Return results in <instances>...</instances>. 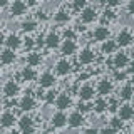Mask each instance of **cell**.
Instances as JSON below:
<instances>
[{
	"label": "cell",
	"instance_id": "23",
	"mask_svg": "<svg viewBox=\"0 0 134 134\" xmlns=\"http://www.w3.org/2000/svg\"><path fill=\"white\" fill-rule=\"evenodd\" d=\"M37 77H39V74H37L35 67L25 65V67H22V70H20V79H22L24 82H34V81H37Z\"/></svg>",
	"mask_w": 134,
	"mask_h": 134
},
{
	"label": "cell",
	"instance_id": "41",
	"mask_svg": "<svg viewBox=\"0 0 134 134\" xmlns=\"http://www.w3.org/2000/svg\"><path fill=\"white\" fill-rule=\"evenodd\" d=\"M122 3V0H106V7H111V8H116Z\"/></svg>",
	"mask_w": 134,
	"mask_h": 134
},
{
	"label": "cell",
	"instance_id": "18",
	"mask_svg": "<svg viewBox=\"0 0 134 134\" xmlns=\"http://www.w3.org/2000/svg\"><path fill=\"white\" fill-rule=\"evenodd\" d=\"M77 96H79L81 100H87V102H91V100L96 97L94 86H91V84H82V86L77 89Z\"/></svg>",
	"mask_w": 134,
	"mask_h": 134
},
{
	"label": "cell",
	"instance_id": "30",
	"mask_svg": "<svg viewBox=\"0 0 134 134\" xmlns=\"http://www.w3.org/2000/svg\"><path fill=\"white\" fill-rule=\"evenodd\" d=\"M59 94V91L55 89V87H50V89H45L44 96H42V100H44L45 104H54V100H55Z\"/></svg>",
	"mask_w": 134,
	"mask_h": 134
},
{
	"label": "cell",
	"instance_id": "48",
	"mask_svg": "<svg viewBox=\"0 0 134 134\" xmlns=\"http://www.w3.org/2000/svg\"><path fill=\"white\" fill-rule=\"evenodd\" d=\"M2 45H5V35L0 34V47H2Z\"/></svg>",
	"mask_w": 134,
	"mask_h": 134
},
{
	"label": "cell",
	"instance_id": "50",
	"mask_svg": "<svg viewBox=\"0 0 134 134\" xmlns=\"http://www.w3.org/2000/svg\"><path fill=\"white\" fill-rule=\"evenodd\" d=\"M131 102H132V106H134V94H132V99H131Z\"/></svg>",
	"mask_w": 134,
	"mask_h": 134
},
{
	"label": "cell",
	"instance_id": "46",
	"mask_svg": "<svg viewBox=\"0 0 134 134\" xmlns=\"http://www.w3.org/2000/svg\"><path fill=\"white\" fill-rule=\"evenodd\" d=\"M10 2H12V0H0V8L8 7V5H10Z\"/></svg>",
	"mask_w": 134,
	"mask_h": 134
},
{
	"label": "cell",
	"instance_id": "40",
	"mask_svg": "<svg viewBox=\"0 0 134 134\" xmlns=\"http://www.w3.org/2000/svg\"><path fill=\"white\" fill-rule=\"evenodd\" d=\"M99 134H117V131L111 126H104V127L99 129Z\"/></svg>",
	"mask_w": 134,
	"mask_h": 134
},
{
	"label": "cell",
	"instance_id": "38",
	"mask_svg": "<svg viewBox=\"0 0 134 134\" xmlns=\"http://www.w3.org/2000/svg\"><path fill=\"white\" fill-rule=\"evenodd\" d=\"M50 19V15L47 14V10H44V8H39V10L35 12V20L37 22H47Z\"/></svg>",
	"mask_w": 134,
	"mask_h": 134
},
{
	"label": "cell",
	"instance_id": "28",
	"mask_svg": "<svg viewBox=\"0 0 134 134\" xmlns=\"http://www.w3.org/2000/svg\"><path fill=\"white\" fill-rule=\"evenodd\" d=\"M25 62H27V65H30V67H39L42 62H44V57H42L40 52L30 50V52L27 54V57H25Z\"/></svg>",
	"mask_w": 134,
	"mask_h": 134
},
{
	"label": "cell",
	"instance_id": "5",
	"mask_svg": "<svg viewBox=\"0 0 134 134\" xmlns=\"http://www.w3.org/2000/svg\"><path fill=\"white\" fill-rule=\"evenodd\" d=\"M114 40L117 42L119 47L126 49V47H129V45L134 44V32L129 27H124V29H121V30L117 32V35H116Z\"/></svg>",
	"mask_w": 134,
	"mask_h": 134
},
{
	"label": "cell",
	"instance_id": "49",
	"mask_svg": "<svg viewBox=\"0 0 134 134\" xmlns=\"http://www.w3.org/2000/svg\"><path fill=\"white\" fill-rule=\"evenodd\" d=\"M42 134H57V132L54 131V127H52V129H45V131L42 132Z\"/></svg>",
	"mask_w": 134,
	"mask_h": 134
},
{
	"label": "cell",
	"instance_id": "39",
	"mask_svg": "<svg viewBox=\"0 0 134 134\" xmlns=\"http://www.w3.org/2000/svg\"><path fill=\"white\" fill-rule=\"evenodd\" d=\"M75 35H77V32H75V29H64V32H62V39H74L75 40Z\"/></svg>",
	"mask_w": 134,
	"mask_h": 134
},
{
	"label": "cell",
	"instance_id": "25",
	"mask_svg": "<svg viewBox=\"0 0 134 134\" xmlns=\"http://www.w3.org/2000/svg\"><path fill=\"white\" fill-rule=\"evenodd\" d=\"M117 49H119V45H117V42L114 39H107L100 42V52L104 55H112L114 52H117Z\"/></svg>",
	"mask_w": 134,
	"mask_h": 134
},
{
	"label": "cell",
	"instance_id": "37",
	"mask_svg": "<svg viewBox=\"0 0 134 134\" xmlns=\"http://www.w3.org/2000/svg\"><path fill=\"white\" fill-rule=\"evenodd\" d=\"M119 100L114 99V97H111V99H107V111L109 112H112V114H116L117 112V109H119Z\"/></svg>",
	"mask_w": 134,
	"mask_h": 134
},
{
	"label": "cell",
	"instance_id": "43",
	"mask_svg": "<svg viewBox=\"0 0 134 134\" xmlns=\"http://www.w3.org/2000/svg\"><path fill=\"white\" fill-rule=\"evenodd\" d=\"M84 134H99V129L97 127H87L84 131Z\"/></svg>",
	"mask_w": 134,
	"mask_h": 134
},
{
	"label": "cell",
	"instance_id": "17",
	"mask_svg": "<svg viewBox=\"0 0 134 134\" xmlns=\"http://www.w3.org/2000/svg\"><path fill=\"white\" fill-rule=\"evenodd\" d=\"M50 126L54 129H62L67 126V114L65 111H55L50 116Z\"/></svg>",
	"mask_w": 134,
	"mask_h": 134
},
{
	"label": "cell",
	"instance_id": "47",
	"mask_svg": "<svg viewBox=\"0 0 134 134\" xmlns=\"http://www.w3.org/2000/svg\"><path fill=\"white\" fill-rule=\"evenodd\" d=\"M7 134H22V132H20L19 129H14V127H12V129H8V132H7Z\"/></svg>",
	"mask_w": 134,
	"mask_h": 134
},
{
	"label": "cell",
	"instance_id": "3",
	"mask_svg": "<svg viewBox=\"0 0 134 134\" xmlns=\"http://www.w3.org/2000/svg\"><path fill=\"white\" fill-rule=\"evenodd\" d=\"M99 10L96 8L94 5H87L86 8H82L79 12V19L84 25H89V24H94L96 20H99Z\"/></svg>",
	"mask_w": 134,
	"mask_h": 134
},
{
	"label": "cell",
	"instance_id": "6",
	"mask_svg": "<svg viewBox=\"0 0 134 134\" xmlns=\"http://www.w3.org/2000/svg\"><path fill=\"white\" fill-rule=\"evenodd\" d=\"M60 54H62V57H72L77 54V50H79V45H77V42H75L74 39H62L60 42Z\"/></svg>",
	"mask_w": 134,
	"mask_h": 134
},
{
	"label": "cell",
	"instance_id": "7",
	"mask_svg": "<svg viewBox=\"0 0 134 134\" xmlns=\"http://www.w3.org/2000/svg\"><path fill=\"white\" fill-rule=\"evenodd\" d=\"M37 82H39V87H42V89H50V87H55L57 77H55V74L50 72V70H44V72L37 77Z\"/></svg>",
	"mask_w": 134,
	"mask_h": 134
},
{
	"label": "cell",
	"instance_id": "15",
	"mask_svg": "<svg viewBox=\"0 0 134 134\" xmlns=\"http://www.w3.org/2000/svg\"><path fill=\"white\" fill-rule=\"evenodd\" d=\"M111 39V29L107 27V25H97V27L92 30V40L94 42H104Z\"/></svg>",
	"mask_w": 134,
	"mask_h": 134
},
{
	"label": "cell",
	"instance_id": "10",
	"mask_svg": "<svg viewBox=\"0 0 134 134\" xmlns=\"http://www.w3.org/2000/svg\"><path fill=\"white\" fill-rule=\"evenodd\" d=\"M60 42H62V37H60V34H59V32L50 30V32H47L44 35V45L47 49H50V50L59 49V47H60Z\"/></svg>",
	"mask_w": 134,
	"mask_h": 134
},
{
	"label": "cell",
	"instance_id": "4",
	"mask_svg": "<svg viewBox=\"0 0 134 134\" xmlns=\"http://www.w3.org/2000/svg\"><path fill=\"white\" fill-rule=\"evenodd\" d=\"M17 107H19L22 112H32L34 109L37 107V97L32 94V92H25L22 97L19 99Z\"/></svg>",
	"mask_w": 134,
	"mask_h": 134
},
{
	"label": "cell",
	"instance_id": "24",
	"mask_svg": "<svg viewBox=\"0 0 134 134\" xmlns=\"http://www.w3.org/2000/svg\"><path fill=\"white\" fill-rule=\"evenodd\" d=\"M17 60V54H15V50H12V49H3L2 52H0V64L2 65H12L14 62Z\"/></svg>",
	"mask_w": 134,
	"mask_h": 134
},
{
	"label": "cell",
	"instance_id": "35",
	"mask_svg": "<svg viewBox=\"0 0 134 134\" xmlns=\"http://www.w3.org/2000/svg\"><path fill=\"white\" fill-rule=\"evenodd\" d=\"M109 126H111V127H114L116 131L119 132L121 129H124V121H122V119H121L119 116L116 114V116H114V117H112V119H111V122H109Z\"/></svg>",
	"mask_w": 134,
	"mask_h": 134
},
{
	"label": "cell",
	"instance_id": "44",
	"mask_svg": "<svg viewBox=\"0 0 134 134\" xmlns=\"http://www.w3.org/2000/svg\"><path fill=\"white\" fill-rule=\"evenodd\" d=\"M24 2H25L27 7H35L37 3H39V0H24Z\"/></svg>",
	"mask_w": 134,
	"mask_h": 134
},
{
	"label": "cell",
	"instance_id": "21",
	"mask_svg": "<svg viewBox=\"0 0 134 134\" xmlns=\"http://www.w3.org/2000/svg\"><path fill=\"white\" fill-rule=\"evenodd\" d=\"M5 47L7 49H12V50H17L22 47V37L19 35V34H8L5 35Z\"/></svg>",
	"mask_w": 134,
	"mask_h": 134
},
{
	"label": "cell",
	"instance_id": "13",
	"mask_svg": "<svg viewBox=\"0 0 134 134\" xmlns=\"http://www.w3.org/2000/svg\"><path fill=\"white\" fill-rule=\"evenodd\" d=\"M2 92L5 97H17L20 92V84L15 81V79H8V81L3 84L2 87Z\"/></svg>",
	"mask_w": 134,
	"mask_h": 134
},
{
	"label": "cell",
	"instance_id": "29",
	"mask_svg": "<svg viewBox=\"0 0 134 134\" xmlns=\"http://www.w3.org/2000/svg\"><path fill=\"white\" fill-rule=\"evenodd\" d=\"M37 27H39V22H37L35 19H27V20H22V22H20V30L24 34H30L34 30H37Z\"/></svg>",
	"mask_w": 134,
	"mask_h": 134
},
{
	"label": "cell",
	"instance_id": "26",
	"mask_svg": "<svg viewBox=\"0 0 134 134\" xmlns=\"http://www.w3.org/2000/svg\"><path fill=\"white\" fill-rule=\"evenodd\" d=\"M52 17H54V22L59 24V25L70 22V19H72V15H70V12L67 10V8H59V10L54 12Z\"/></svg>",
	"mask_w": 134,
	"mask_h": 134
},
{
	"label": "cell",
	"instance_id": "9",
	"mask_svg": "<svg viewBox=\"0 0 134 134\" xmlns=\"http://www.w3.org/2000/svg\"><path fill=\"white\" fill-rule=\"evenodd\" d=\"M129 62H131V57L127 55V52H114L112 54V60H111V64L114 69H127V65H129Z\"/></svg>",
	"mask_w": 134,
	"mask_h": 134
},
{
	"label": "cell",
	"instance_id": "11",
	"mask_svg": "<svg viewBox=\"0 0 134 134\" xmlns=\"http://www.w3.org/2000/svg\"><path fill=\"white\" fill-rule=\"evenodd\" d=\"M70 72H72V64H70V60L67 57H62L59 59V60L55 62V65H54V74L55 75H69Z\"/></svg>",
	"mask_w": 134,
	"mask_h": 134
},
{
	"label": "cell",
	"instance_id": "45",
	"mask_svg": "<svg viewBox=\"0 0 134 134\" xmlns=\"http://www.w3.org/2000/svg\"><path fill=\"white\" fill-rule=\"evenodd\" d=\"M129 69H126V70H127V74L129 75H131V74H134V60H131V62H129Z\"/></svg>",
	"mask_w": 134,
	"mask_h": 134
},
{
	"label": "cell",
	"instance_id": "14",
	"mask_svg": "<svg viewBox=\"0 0 134 134\" xmlns=\"http://www.w3.org/2000/svg\"><path fill=\"white\" fill-rule=\"evenodd\" d=\"M27 5H25L24 0H14V2H10V5H8V14L10 17H22L27 14Z\"/></svg>",
	"mask_w": 134,
	"mask_h": 134
},
{
	"label": "cell",
	"instance_id": "42",
	"mask_svg": "<svg viewBox=\"0 0 134 134\" xmlns=\"http://www.w3.org/2000/svg\"><path fill=\"white\" fill-rule=\"evenodd\" d=\"M126 10H127L129 15H134V0H129V2L126 3Z\"/></svg>",
	"mask_w": 134,
	"mask_h": 134
},
{
	"label": "cell",
	"instance_id": "8",
	"mask_svg": "<svg viewBox=\"0 0 134 134\" xmlns=\"http://www.w3.org/2000/svg\"><path fill=\"white\" fill-rule=\"evenodd\" d=\"M77 62L79 64H82V65H91V64H94L96 62V52H94V49H91V47H82L81 50H77Z\"/></svg>",
	"mask_w": 134,
	"mask_h": 134
},
{
	"label": "cell",
	"instance_id": "36",
	"mask_svg": "<svg viewBox=\"0 0 134 134\" xmlns=\"http://www.w3.org/2000/svg\"><path fill=\"white\" fill-rule=\"evenodd\" d=\"M87 2H89V0H72V5H70V8H72L74 12H77V14H79L82 8H86L87 5H89Z\"/></svg>",
	"mask_w": 134,
	"mask_h": 134
},
{
	"label": "cell",
	"instance_id": "16",
	"mask_svg": "<svg viewBox=\"0 0 134 134\" xmlns=\"http://www.w3.org/2000/svg\"><path fill=\"white\" fill-rule=\"evenodd\" d=\"M84 122H86V117H84V114L79 112V111H74V112H70V114L67 116V126H69L70 129L82 127Z\"/></svg>",
	"mask_w": 134,
	"mask_h": 134
},
{
	"label": "cell",
	"instance_id": "27",
	"mask_svg": "<svg viewBox=\"0 0 134 134\" xmlns=\"http://www.w3.org/2000/svg\"><path fill=\"white\" fill-rule=\"evenodd\" d=\"M132 94H134V87H132V84L126 82L124 86H122V87L119 89V94H117V99L124 100V102H131V99H132Z\"/></svg>",
	"mask_w": 134,
	"mask_h": 134
},
{
	"label": "cell",
	"instance_id": "22",
	"mask_svg": "<svg viewBox=\"0 0 134 134\" xmlns=\"http://www.w3.org/2000/svg\"><path fill=\"white\" fill-rule=\"evenodd\" d=\"M92 111L96 112V114H104V112H107V97H102V96H99V97H94L92 99Z\"/></svg>",
	"mask_w": 134,
	"mask_h": 134
},
{
	"label": "cell",
	"instance_id": "31",
	"mask_svg": "<svg viewBox=\"0 0 134 134\" xmlns=\"http://www.w3.org/2000/svg\"><path fill=\"white\" fill-rule=\"evenodd\" d=\"M116 19H117V14L114 12V8H111V7H106V8H104V12H102V22L104 24L107 22V25H109L111 22H114Z\"/></svg>",
	"mask_w": 134,
	"mask_h": 134
},
{
	"label": "cell",
	"instance_id": "2",
	"mask_svg": "<svg viewBox=\"0 0 134 134\" xmlns=\"http://www.w3.org/2000/svg\"><path fill=\"white\" fill-rule=\"evenodd\" d=\"M114 92V82L109 77H100L97 84H96V94L102 96V97H109Z\"/></svg>",
	"mask_w": 134,
	"mask_h": 134
},
{
	"label": "cell",
	"instance_id": "12",
	"mask_svg": "<svg viewBox=\"0 0 134 134\" xmlns=\"http://www.w3.org/2000/svg\"><path fill=\"white\" fill-rule=\"evenodd\" d=\"M54 106L57 107V111H67L72 106V97H70L69 92H59L55 100H54Z\"/></svg>",
	"mask_w": 134,
	"mask_h": 134
},
{
	"label": "cell",
	"instance_id": "32",
	"mask_svg": "<svg viewBox=\"0 0 134 134\" xmlns=\"http://www.w3.org/2000/svg\"><path fill=\"white\" fill-rule=\"evenodd\" d=\"M129 79V74L126 69H116L114 70V75H112V81H117V82H126Z\"/></svg>",
	"mask_w": 134,
	"mask_h": 134
},
{
	"label": "cell",
	"instance_id": "51",
	"mask_svg": "<svg viewBox=\"0 0 134 134\" xmlns=\"http://www.w3.org/2000/svg\"><path fill=\"white\" fill-rule=\"evenodd\" d=\"M131 134H134V129H132V131H131Z\"/></svg>",
	"mask_w": 134,
	"mask_h": 134
},
{
	"label": "cell",
	"instance_id": "20",
	"mask_svg": "<svg viewBox=\"0 0 134 134\" xmlns=\"http://www.w3.org/2000/svg\"><path fill=\"white\" fill-rule=\"evenodd\" d=\"M17 124V116L12 111H5L0 114V127L3 129H12Z\"/></svg>",
	"mask_w": 134,
	"mask_h": 134
},
{
	"label": "cell",
	"instance_id": "33",
	"mask_svg": "<svg viewBox=\"0 0 134 134\" xmlns=\"http://www.w3.org/2000/svg\"><path fill=\"white\" fill-rule=\"evenodd\" d=\"M22 47H24L25 50H29V52H30V50H34V49H35V39H34V37H30V35H25L24 39H22Z\"/></svg>",
	"mask_w": 134,
	"mask_h": 134
},
{
	"label": "cell",
	"instance_id": "19",
	"mask_svg": "<svg viewBox=\"0 0 134 134\" xmlns=\"http://www.w3.org/2000/svg\"><path fill=\"white\" fill-rule=\"evenodd\" d=\"M116 114L119 116L124 122H126V121H131V119H134V106L131 102H124V104L119 106V109H117Z\"/></svg>",
	"mask_w": 134,
	"mask_h": 134
},
{
	"label": "cell",
	"instance_id": "34",
	"mask_svg": "<svg viewBox=\"0 0 134 134\" xmlns=\"http://www.w3.org/2000/svg\"><path fill=\"white\" fill-rule=\"evenodd\" d=\"M91 102H92V100H91ZM91 102L79 99V102H77V111L82 112V114H87V112H91V111H92V104H91Z\"/></svg>",
	"mask_w": 134,
	"mask_h": 134
},
{
	"label": "cell",
	"instance_id": "1",
	"mask_svg": "<svg viewBox=\"0 0 134 134\" xmlns=\"http://www.w3.org/2000/svg\"><path fill=\"white\" fill-rule=\"evenodd\" d=\"M17 124H19V131L22 134H35V121L30 116V112H24L22 116L17 119Z\"/></svg>",
	"mask_w": 134,
	"mask_h": 134
}]
</instances>
